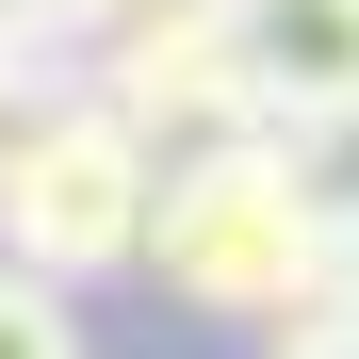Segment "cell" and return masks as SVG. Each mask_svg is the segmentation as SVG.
<instances>
[{"mask_svg":"<svg viewBox=\"0 0 359 359\" xmlns=\"http://www.w3.org/2000/svg\"><path fill=\"white\" fill-rule=\"evenodd\" d=\"M180 311H212V327H311V294H327V229L278 196V163L262 147H212V163H163L147 180V245H131Z\"/></svg>","mask_w":359,"mask_h":359,"instance_id":"1","label":"cell"},{"mask_svg":"<svg viewBox=\"0 0 359 359\" xmlns=\"http://www.w3.org/2000/svg\"><path fill=\"white\" fill-rule=\"evenodd\" d=\"M147 147L114 131V114L66 82V98H17L0 114V278H49V294H82V278H131L147 245Z\"/></svg>","mask_w":359,"mask_h":359,"instance_id":"2","label":"cell"},{"mask_svg":"<svg viewBox=\"0 0 359 359\" xmlns=\"http://www.w3.org/2000/svg\"><path fill=\"white\" fill-rule=\"evenodd\" d=\"M114 131H131L147 163H212V147H262V98L245 66H229V33H212V0H163V17H131L98 49V82H82Z\"/></svg>","mask_w":359,"mask_h":359,"instance_id":"3","label":"cell"},{"mask_svg":"<svg viewBox=\"0 0 359 359\" xmlns=\"http://www.w3.org/2000/svg\"><path fill=\"white\" fill-rule=\"evenodd\" d=\"M212 33H229V66H245L262 131L359 98V0H212Z\"/></svg>","mask_w":359,"mask_h":359,"instance_id":"4","label":"cell"},{"mask_svg":"<svg viewBox=\"0 0 359 359\" xmlns=\"http://www.w3.org/2000/svg\"><path fill=\"white\" fill-rule=\"evenodd\" d=\"M262 163H278V196L311 212L327 245L359 229V98H343V114H278V131H262Z\"/></svg>","mask_w":359,"mask_h":359,"instance_id":"5","label":"cell"},{"mask_svg":"<svg viewBox=\"0 0 359 359\" xmlns=\"http://www.w3.org/2000/svg\"><path fill=\"white\" fill-rule=\"evenodd\" d=\"M0 359H82V311L49 278H0Z\"/></svg>","mask_w":359,"mask_h":359,"instance_id":"6","label":"cell"},{"mask_svg":"<svg viewBox=\"0 0 359 359\" xmlns=\"http://www.w3.org/2000/svg\"><path fill=\"white\" fill-rule=\"evenodd\" d=\"M33 17H49V49H114L131 17H163V0H33Z\"/></svg>","mask_w":359,"mask_h":359,"instance_id":"7","label":"cell"},{"mask_svg":"<svg viewBox=\"0 0 359 359\" xmlns=\"http://www.w3.org/2000/svg\"><path fill=\"white\" fill-rule=\"evenodd\" d=\"M311 327H327V343H359V229L327 245V294H311Z\"/></svg>","mask_w":359,"mask_h":359,"instance_id":"8","label":"cell"},{"mask_svg":"<svg viewBox=\"0 0 359 359\" xmlns=\"http://www.w3.org/2000/svg\"><path fill=\"white\" fill-rule=\"evenodd\" d=\"M33 49H49V17H33V0H0V82H17V98H33Z\"/></svg>","mask_w":359,"mask_h":359,"instance_id":"9","label":"cell"},{"mask_svg":"<svg viewBox=\"0 0 359 359\" xmlns=\"http://www.w3.org/2000/svg\"><path fill=\"white\" fill-rule=\"evenodd\" d=\"M262 359H359V343H327V327H278V343H262Z\"/></svg>","mask_w":359,"mask_h":359,"instance_id":"10","label":"cell"},{"mask_svg":"<svg viewBox=\"0 0 359 359\" xmlns=\"http://www.w3.org/2000/svg\"><path fill=\"white\" fill-rule=\"evenodd\" d=\"M0 114H17V82H0Z\"/></svg>","mask_w":359,"mask_h":359,"instance_id":"11","label":"cell"}]
</instances>
